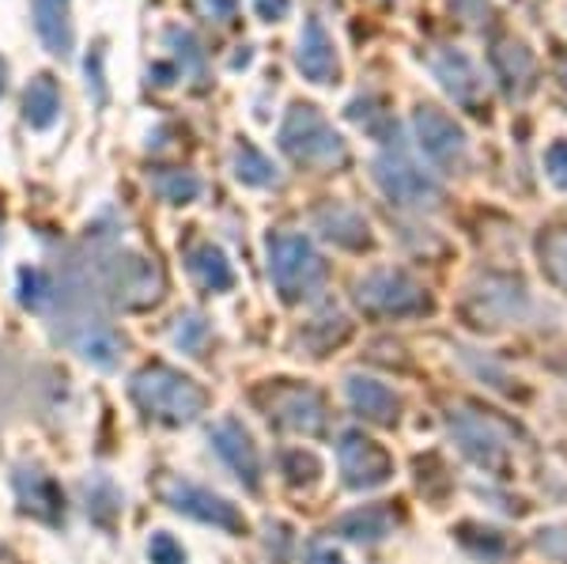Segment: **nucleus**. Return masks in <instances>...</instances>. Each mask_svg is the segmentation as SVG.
<instances>
[{
    "label": "nucleus",
    "mask_w": 567,
    "mask_h": 564,
    "mask_svg": "<svg viewBox=\"0 0 567 564\" xmlns=\"http://www.w3.org/2000/svg\"><path fill=\"white\" fill-rule=\"evenodd\" d=\"M148 561L152 564H186V550H182V542L175 534L155 531L148 539Z\"/></svg>",
    "instance_id": "obj_31"
},
{
    "label": "nucleus",
    "mask_w": 567,
    "mask_h": 564,
    "mask_svg": "<svg viewBox=\"0 0 567 564\" xmlns=\"http://www.w3.org/2000/svg\"><path fill=\"white\" fill-rule=\"evenodd\" d=\"M451 4H454V12H458L470 27L492 23V0H451Z\"/></svg>",
    "instance_id": "obj_35"
},
{
    "label": "nucleus",
    "mask_w": 567,
    "mask_h": 564,
    "mask_svg": "<svg viewBox=\"0 0 567 564\" xmlns=\"http://www.w3.org/2000/svg\"><path fill=\"white\" fill-rule=\"evenodd\" d=\"M545 175L556 189H567V136L545 148Z\"/></svg>",
    "instance_id": "obj_33"
},
{
    "label": "nucleus",
    "mask_w": 567,
    "mask_h": 564,
    "mask_svg": "<svg viewBox=\"0 0 567 564\" xmlns=\"http://www.w3.org/2000/svg\"><path fill=\"white\" fill-rule=\"evenodd\" d=\"M337 462L349 489H379L393 478V459L382 443L363 432H344L337 443Z\"/></svg>",
    "instance_id": "obj_11"
},
{
    "label": "nucleus",
    "mask_w": 567,
    "mask_h": 564,
    "mask_svg": "<svg viewBox=\"0 0 567 564\" xmlns=\"http://www.w3.org/2000/svg\"><path fill=\"white\" fill-rule=\"evenodd\" d=\"M155 496L197 523H213L227 534H246V515L239 512V504H231V500L213 493V489L197 485V481H186L178 474H159L155 478Z\"/></svg>",
    "instance_id": "obj_6"
},
{
    "label": "nucleus",
    "mask_w": 567,
    "mask_h": 564,
    "mask_svg": "<svg viewBox=\"0 0 567 564\" xmlns=\"http://www.w3.org/2000/svg\"><path fill=\"white\" fill-rule=\"evenodd\" d=\"M296 65L310 84H333V80L341 76V61H337L333 39H329L322 20H315V16L303 23V39H299V50H296Z\"/></svg>",
    "instance_id": "obj_15"
},
{
    "label": "nucleus",
    "mask_w": 567,
    "mask_h": 564,
    "mask_svg": "<svg viewBox=\"0 0 567 564\" xmlns=\"http://www.w3.org/2000/svg\"><path fill=\"white\" fill-rule=\"evenodd\" d=\"M470 318L477 326H503L511 318H518L526 311V288L523 280L511 277H488L477 293L470 296Z\"/></svg>",
    "instance_id": "obj_13"
},
{
    "label": "nucleus",
    "mask_w": 567,
    "mask_h": 564,
    "mask_svg": "<svg viewBox=\"0 0 567 564\" xmlns=\"http://www.w3.org/2000/svg\"><path fill=\"white\" fill-rule=\"evenodd\" d=\"M310 564H344L341 550H333V542H318L310 545Z\"/></svg>",
    "instance_id": "obj_38"
},
{
    "label": "nucleus",
    "mask_w": 567,
    "mask_h": 564,
    "mask_svg": "<svg viewBox=\"0 0 567 564\" xmlns=\"http://www.w3.org/2000/svg\"><path fill=\"white\" fill-rule=\"evenodd\" d=\"M84 500H87V515L95 523H103V526H114L117 520H122V493L114 489V481H106V478H87L84 485Z\"/></svg>",
    "instance_id": "obj_25"
},
{
    "label": "nucleus",
    "mask_w": 567,
    "mask_h": 564,
    "mask_svg": "<svg viewBox=\"0 0 567 564\" xmlns=\"http://www.w3.org/2000/svg\"><path fill=\"white\" fill-rule=\"evenodd\" d=\"M432 72H435L439 88H443L458 106H465V111L481 114V106L488 103V84H484L477 61H473L470 53L451 50V45H446V50L435 53Z\"/></svg>",
    "instance_id": "obj_12"
},
{
    "label": "nucleus",
    "mask_w": 567,
    "mask_h": 564,
    "mask_svg": "<svg viewBox=\"0 0 567 564\" xmlns=\"http://www.w3.org/2000/svg\"><path fill=\"white\" fill-rule=\"evenodd\" d=\"M4 88H8V65H4V58H0V95H4Z\"/></svg>",
    "instance_id": "obj_40"
},
{
    "label": "nucleus",
    "mask_w": 567,
    "mask_h": 564,
    "mask_svg": "<svg viewBox=\"0 0 567 564\" xmlns=\"http://www.w3.org/2000/svg\"><path fill=\"white\" fill-rule=\"evenodd\" d=\"M315 224H318V232H322L329 243H337V247L360 250V247H368V243H371L368 221H363V216L355 213L352 205L329 202V205H322L315 213Z\"/></svg>",
    "instance_id": "obj_19"
},
{
    "label": "nucleus",
    "mask_w": 567,
    "mask_h": 564,
    "mask_svg": "<svg viewBox=\"0 0 567 564\" xmlns=\"http://www.w3.org/2000/svg\"><path fill=\"white\" fill-rule=\"evenodd\" d=\"M393 526H398V515H393L390 507L368 504V507H355V512L341 515V520L333 523V531L352 542H382L386 534H393Z\"/></svg>",
    "instance_id": "obj_22"
},
{
    "label": "nucleus",
    "mask_w": 567,
    "mask_h": 564,
    "mask_svg": "<svg viewBox=\"0 0 567 564\" xmlns=\"http://www.w3.org/2000/svg\"><path fill=\"white\" fill-rule=\"evenodd\" d=\"M371 175L379 182V189L401 208H432L443 197V186L432 171H424L420 163L409 156L401 144H386L382 156H374Z\"/></svg>",
    "instance_id": "obj_4"
},
{
    "label": "nucleus",
    "mask_w": 567,
    "mask_h": 564,
    "mask_svg": "<svg viewBox=\"0 0 567 564\" xmlns=\"http://www.w3.org/2000/svg\"><path fill=\"white\" fill-rule=\"evenodd\" d=\"M254 8H258L265 23H280L291 12V0H254Z\"/></svg>",
    "instance_id": "obj_36"
},
{
    "label": "nucleus",
    "mask_w": 567,
    "mask_h": 564,
    "mask_svg": "<svg viewBox=\"0 0 567 564\" xmlns=\"http://www.w3.org/2000/svg\"><path fill=\"white\" fill-rule=\"evenodd\" d=\"M186 262H189L194 280L205 293H227V288H235V269L216 243H197V247H189Z\"/></svg>",
    "instance_id": "obj_21"
},
{
    "label": "nucleus",
    "mask_w": 567,
    "mask_h": 564,
    "mask_svg": "<svg viewBox=\"0 0 567 564\" xmlns=\"http://www.w3.org/2000/svg\"><path fill=\"white\" fill-rule=\"evenodd\" d=\"M492 69H496L499 84H503V91H507L511 99L529 95V91H534V84H537V61H534V53H529L526 45L515 42V39L499 42L496 50H492Z\"/></svg>",
    "instance_id": "obj_18"
},
{
    "label": "nucleus",
    "mask_w": 567,
    "mask_h": 564,
    "mask_svg": "<svg viewBox=\"0 0 567 564\" xmlns=\"http://www.w3.org/2000/svg\"><path fill=\"white\" fill-rule=\"evenodd\" d=\"M235 178H239L243 186H277L280 175L265 152H258L254 144H239V148H235Z\"/></svg>",
    "instance_id": "obj_26"
},
{
    "label": "nucleus",
    "mask_w": 567,
    "mask_h": 564,
    "mask_svg": "<svg viewBox=\"0 0 567 564\" xmlns=\"http://www.w3.org/2000/svg\"><path fill=\"white\" fill-rule=\"evenodd\" d=\"M205 8L213 12V20H231L235 8H239V0H205Z\"/></svg>",
    "instance_id": "obj_39"
},
{
    "label": "nucleus",
    "mask_w": 567,
    "mask_h": 564,
    "mask_svg": "<svg viewBox=\"0 0 567 564\" xmlns=\"http://www.w3.org/2000/svg\"><path fill=\"white\" fill-rule=\"evenodd\" d=\"M61 114V91H58V80L53 76H34L31 84L23 91V117L31 130H50Z\"/></svg>",
    "instance_id": "obj_23"
},
{
    "label": "nucleus",
    "mask_w": 567,
    "mask_h": 564,
    "mask_svg": "<svg viewBox=\"0 0 567 564\" xmlns=\"http://www.w3.org/2000/svg\"><path fill=\"white\" fill-rule=\"evenodd\" d=\"M34 31H39V39L53 58H72L76 34H72L65 0H34Z\"/></svg>",
    "instance_id": "obj_20"
},
{
    "label": "nucleus",
    "mask_w": 567,
    "mask_h": 564,
    "mask_svg": "<svg viewBox=\"0 0 567 564\" xmlns=\"http://www.w3.org/2000/svg\"><path fill=\"white\" fill-rule=\"evenodd\" d=\"M355 304L374 318H405L432 311V296L405 269H371L355 280Z\"/></svg>",
    "instance_id": "obj_5"
},
{
    "label": "nucleus",
    "mask_w": 567,
    "mask_h": 564,
    "mask_svg": "<svg viewBox=\"0 0 567 564\" xmlns=\"http://www.w3.org/2000/svg\"><path fill=\"white\" fill-rule=\"evenodd\" d=\"M284 474H288L291 485H315L318 474H322V462L310 451H284Z\"/></svg>",
    "instance_id": "obj_29"
},
{
    "label": "nucleus",
    "mask_w": 567,
    "mask_h": 564,
    "mask_svg": "<svg viewBox=\"0 0 567 564\" xmlns=\"http://www.w3.org/2000/svg\"><path fill=\"white\" fill-rule=\"evenodd\" d=\"M50 296H53V288H50V277H45L42 269H23L20 273V304L23 307H31V311H42Z\"/></svg>",
    "instance_id": "obj_30"
},
{
    "label": "nucleus",
    "mask_w": 567,
    "mask_h": 564,
    "mask_svg": "<svg viewBox=\"0 0 567 564\" xmlns=\"http://www.w3.org/2000/svg\"><path fill=\"white\" fill-rule=\"evenodd\" d=\"M152 186L171 205H189L200 194V178L194 171H159V175H152Z\"/></svg>",
    "instance_id": "obj_28"
},
{
    "label": "nucleus",
    "mask_w": 567,
    "mask_h": 564,
    "mask_svg": "<svg viewBox=\"0 0 567 564\" xmlns=\"http://www.w3.org/2000/svg\"><path fill=\"white\" fill-rule=\"evenodd\" d=\"M258 402L272 424L299 435H322L326 432V402L315 387L303 383H277L261 390Z\"/></svg>",
    "instance_id": "obj_9"
},
{
    "label": "nucleus",
    "mask_w": 567,
    "mask_h": 564,
    "mask_svg": "<svg viewBox=\"0 0 567 564\" xmlns=\"http://www.w3.org/2000/svg\"><path fill=\"white\" fill-rule=\"evenodd\" d=\"M99 65H103V50H95L87 58V88H95V103H106V88H103V72H99Z\"/></svg>",
    "instance_id": "obj_37"
},
{
    "label": "nucleus",
    "mask_w": 567,
    "mask_h": 564,
    "mask_svg": "<svg viewBox=\"0 0 567 564\" xmlns=\"http://www.w3.org/2000/svg\"><path fill=\"white\" fill-rule=\"evenodd\" d=\"M213 448L219 459L227 462V470H231L235 478L243 481L246 489H258V481H261V459H258V448H254V440H250V432L243 429L235 417H227V421H216L213 424Z\"/></svg>",
    "instance_id": "obj_14"
},
{
    "label": "nucleus",
    "mask_w": 567,
    "mask_h": 564,
    "mask_svg": "<svg viewBox=\"0 0 567 564\" xmlns=\"http://www.w3.org/2000/svg\"><path fill=\"white\" fill-rule=\"evenodd\" d=\"M16 496H20L23 512L42 523H58L61 515H65V500H61L58 481L34 466H23L20 474H16Z\"/></svg>",
    "instance_id": "obj_16"
},
{
    "label": "nucleus",
    "mask_w": 567,
    "mask_h": 564,
    "mask_svg": "<svg viewBox=\"0 0 567 564\" xmlns=\"http://www.w3.org/2000/svg\"><path fill=\"white\" fill-rule=\"evenodd\" d=\"M451 432L458 440V448L465 459H473L484 470H503L511 454V429L499 421V417L477 413V409H458L451 413Z\"/></svg>",
    "instance_id": "obj_8"
},
{
    "label": "nucleus",
    "mask_w": 567,
    "mask_h": 564,
    "mask_svg": "<svg viewBox=\"0 0 567 564\" xmlns=\"http://www.w3.org/2000/svg\"><path fill=\"white\" fill-rule=\"evenodd\" d=\"M537 258H542V269L548 273V280L567 293V227H556V232L542 235Z\"/></svg>",
    "instance_id": "obj_27"
},
{
    "label": "nucleus",
    "mask_w": 567,
    "mask_h": 564,
    "mask_svg": "<svg viewBox=\"0 0 567 564\" xmlns=\"http://www.w3.org/2000/svg\"><path fill=\"white\" fill-rule=\"evenodd\" d=\"M344 394H349V406L355 413L371 424H393L401 413V398L371 376H349L344 379Z\"/></svg>",
    "instance_id": "obj_17"
},
{
    "label": "nucleus",
    "mask_w": 567,
    "mask_h": 564,
    "mask_svg": "<svg viewBox=\"0 0 567 564\" xmlns=\"http://www.w3.org/2000/svg\"><path fill=\"white\" fill-rule=\"evenodd\" d=\"M122 349H125L122 338H117V334L103 322L87 326V330L76 338V352L87 363H95V368H114L117 357H122Z\"/></svg>",
    "instance_id": "obj_24"
},
{
    "label": "nucleus",
    "mask_w": 567,
    "mask_h": 564,
    "mask_svg": "<svg viewBox=\"0 0 567 564\" xmlns=\"http://www.w3.org/2000/svg\"><path fill=\"white\" fill-rule=\"evenodd\" d=\"M537 550L548 553L553 561L567 564V531H560V526H548V531H537Z\"/></svg>",
    "instance_id": "obj_34"
},
{
    "label": "nucleus",
    "mask_w": 567,
    "mask_h": 564,
    "mask_svg": "<svg viewBox=\"0 0 567 564\" xmlns=\"http://www.w3.org/2000/svg\"><path fill=\"white\" fill-rule=\"evenodd\" d=\"M280 148L284 156H291L303 167L315 171H329V167H341L349 160V148H344L341 133L326 122V114L310 103H296L280 122Z\"/></svg>",
    "instance_id": "obj_3"
},
{
    "label": "nucleus",
    "mask_w": 567,
    "mask_h": 564,
    "mask_svg": "<svg viewBox=\"0 0 567 564\" xmlns=\"http://www.w3.org/2000/svg\"><path fill=\"white\" fill-rule=\"evenodd\" d=\"M103 280H106L110 299H114L122 311H148V307L159 304L163 293H167L163 269L136 250L114 254L103 266Z\"/></svg>",
    "instance_id": "obj_7"
},
{
    "label": "nucleus",
    "mask_w": 567,
    "mask_h": 564,
    "mask_svg": "<svg viewBox=\"0 0 567 564\" xmlns=\"http://www.w3.org/2000/svg\"><path fill=\"white\" fill-rule=\"evenodd\" d=\"M413 133H416L420 152H424L439 171H458L465 156H470L465 130L451 114L439 111L432 103H420L413 111Z\"/></svg>",
    "instance_id": "obj_10"
},
{
    "label": "nucleus",
    "mask_w": 567,
    "mask_h": 564,
    "mask_svg": "<svg viewBox=\"0 0 567 564\" xmlns=\"http://www.w3.org/2000/svg\"><path fill=\"white\" fill-rule=\"evenodd\" d=\"M560 84L567 88V53H564V58H560Z\"/></svg>",
    "instance_id": "obj_41"
},
{
    "label": "nucleus",
    "mask_w": 567,
    "mask_h": 564,
    "mask_svg": "<svg viewBox=\"0 0 567 564\" xmlns=\"http://www.w3.org/2000/svg\"><path fill=\"white\" fill-rule=\"evenodd\" d=\"M208 338V322L200 315H178V326H175V341L182 345L186 352H200V345Z\"/></svg>",
    "instance_id": "obj_32"
},
{
    "label": "nucleus",
    "mask_w": 567,
    "mask_h": 564,
    "mask_svg": "<svg viewBox=\"0 0 567 564\" xmlns=\"http://www.w3.org/2000/svg\"><path fill=\"white\" fill-rule=\"evenodd\" d=\"M265 250H269L272 288L280 293L284 304H303V299L318 296V288L326 285L329 266L307 235L277 232V235H269V247Z\"/></svg>",
    "instance_id": "obj_2"
},
{
    "label": "nucleus",
    "mask_w": 567,
    "mask_h": 564,
    "mask_svg": "<svg viewBox=\"0 0 567 564\" xmlns=\"http://www.w3.org/2000/svg\"><path fill=\"white\" fill-rule=\"evenodd\" d=\"M133 402L144 409V417L171 429L182 424H194L200 413L208 409V390L197 379L182 376V371L167 368V363H144L130 383Z\"/></svg>",
    "instance_id": "obj_1"
}]
</instances>
